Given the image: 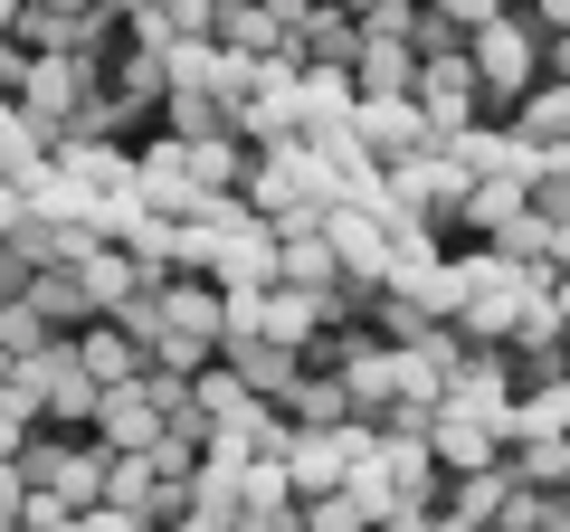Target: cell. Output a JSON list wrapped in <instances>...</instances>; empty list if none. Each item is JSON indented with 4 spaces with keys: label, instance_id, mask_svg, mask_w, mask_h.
Listing matches in <instances>:
<instances>
[{
    "label": "cell",
    "instance_id": "29",
    "mask_svg": "<svg viewBox=\"0 0 570 532\" xmlns=\"http://www.w3.org/2000/svg\"><path fill=\"white\" fill-rule=\"evenodd\" d=\"M20 532H86V513H67L58 494H29V504H20Z\"/></svg>",
    "mask_w": 570,
    "mask_h": 532
},
{
    "label": "cell",
    "instance_id": "39",
    "mask_svg": "<svg viewBox=\"0 0 570 532\" xmlns=\"http://www.w3.org/2000/svg\"><path fill=\"white\" fill-rule=\"evenodd\" d=\"M438 532H485V523H466V513H448V504H438Z\"/></svg>",
    "mask_w": 570,
    "mask_h": 532
},
{
    "label": "cell",
    "instance_id": "33",
    "mask_svg": "<svg viewBox=\"0 0 570 532\" xmlns=\"http://www.w3.org/2000/svg\"><path fill=\"white\" fill-rule=\"evenodd\" d=\"M428 10H438V20H456L466 39H475L485 20H504V0H428Z\"/></svg>",
    "mask_w": 570,
    "mask_h": 532
},
{
    "label": "cell",
    "instance_id": "32",
    "mask_svg": "<svg viewBox=\"0 0 570 532\" xmlns=\"http://www.w3.org/2000/svg\"><path fill=\"white\" fill-rule=\"evenodd\" d=\"M29 67H39V58H29L20 39H0V105H20V96H29Z\"/></svg>",
    "mask_w": 570,
    "mask_h": 532
},
{
    "label": "cell",
    "instance_id": "43",
    "mask_svg": "<svg viewBox=\"0 0 570 532\" xmlns=\"http://www.w3.org/2000/svg\"><path fill=\"white\" fill-rule=\"evenodd\" d=\"M504 10H532V0H504Z\"/></svg>",
    "mask_w": 570,
    "mask_h": 532
},
{
    "label": "cell",
    "instance_id": "42",
    "mask_svg": "<svg viewBox=\"0 0 570 532\" xmlns=\"http://www.w3.org/2000/svg\"><path fill=\"white\" fill-rule=\"evenodd\" d=\"M96 10H142V0H96Z\"/></svg>",
    "mask_w": 570,
    "mask_h": 532
},
{
    "label": "cell",
    "instance_id": "35",
    "mask_svg": "<svg viewBox=\"0 0 570 532\" xmlns=\"http://www.w3.org/2000/svg\"><path fill=\"white\" fill-rule=\"evenodd\" d=\"M86 532H153V523H142V513H124V504H96V513H86Z\"/></svg>",
    "mask_w": 570,
    "mask_h": 532
},
{
    "label": "cell",
    "instance_id": "41",
    "mask_svg": "<svg viewBox=\"0 0 570 532\" xmlns=\"http://www.w3.org/2000/svg\"><path fill=\"white\" fill-rule=\"evenodd\" d=\"M10 371H20V362H10V352H0V390H10Z\"/></svg>",
    "mask_w": 570,
    "mask_h": 532
},
{
    "label": "cell",
    "instance_id": "8",
    "mask_svg": "<svg viewBox=\"0 0 570 532\" xmlns=\"http://www.w3.org/2000/svg\"><path fill=\"white\" fill-rule=\"evenodd\" d=\"M29 305H39L48 333H67V343H77L86 324H105L96 286H86V266H39V276H29Z\"/></svg>",
    "mask_w": 570,
    "mask_h": 532
},
{
    "label": "cell",
    "instance_id": "23",
    "mask_svg": "<svg viewBox=\"0 0 570 532\" xmlns=\"http://www.w3.org/2000/svg\"><path fill=\"white\" fill-rule=\"evenodd\" d=\"M513 494V466H475V475H448V513H466V523H494Z\"/></svg>",
    "mask_w": 570,
    "mask_h": 532
},
{
    "label": "cell",
    "instance_id": "28",
    "mask_svg": "<svg viewBox=\"0 0 570 532\" xmlns=\"http://www.w3.org/2000/svg\"><path fill=\"white\" fill-rule=\"evenodd\" d=\"M456 48H466V29H456V20H438V10H428V0H419V10H409V58H456Z\"/></svg>",
    "mask_w": 570,
    "mask_h": 532
},
{
    "label": "cell",
    "instance_id": "40",
    "mask_svg": "<svg viewBox=\"0 0 570 532\" xmlns=\"http://www.w3.org/2000/svg\"><path fill=\"white\" fill-rule=\"evenodd\" d=\"M10 20H20V0H0V39H10Z\"/></svg>",
    "mask_w": 570,
    "mask_h": 532
},
{
    "label": "cell",
    "instance_id": "2",
    "mask_svg": "<svg viewBox=\"0 0 570 532\" xmlns=\"http://www.w3.org/2000/svg\"><path fill=\"white\" fill-rule=\"evenodd\" d=\"M352 144H362V162H409V152H438V134H428V115L409 96H362L352 105Z\"/></svg>",
    "mask_w": 570,
    "mask_h": 532
},
{
    "label": "cell",
    "instance_id": "27",
    "mask_svg": "<svg viewBox=\"0 0 570 532\" xmlns=\"http://www.w3.org/2000/svg\"><path fill=\"white\" fill-rule=\"evenodd\" d=\"M48 343H58V333H48V314L29 305V295L0 305V352H10V362H29V352H48Z\"/></svg>",
    "mask_w": 570,
    "mask_h": 532
},
{
    "label": "cell",
    "instance_id": "5",
    "mask_svg": "<svg viewBox=\"0 0 570 532\" xmlns=\"http://www.w3.org/2000/svg\"><path fill=\"white\" fill-rule=\"evenodd\" d=\"M153 437H163V410H153V390H142V381L96 390V447L105 456H142Z\"/></svg>",
    "mask_w": 570,
    "mask_h": 532
},
{
    "label": "cell",
    "instance_id": "26",
    "mask_svg": "<svg viewBox=\"0 0 570 532\" xmlns=\"http://www.w3.org/2000/svg\"><path fill=\"white\" fill-rule=\"evenodd\" d=\"M295 532H371V504H362V494H314V504L305 513H295Z\"/></svg>",
    "mask_w": 570,
    "mask_h": 532
},
{
    "label": "cell",
    "instance_id": "37",
    "mask_svg": "<svg viewBox=\"0 0 570 532\" xmlns=\"http://www.w3.org/2000/svg\"><path fill=\"white\" fill-rule=\"evenodd\" d=\"M523 20H532V29H542V39H551V29H570V0H532Z\"/></svg>",
    "mask_w": 570,
    "mask_h": 532
},
{
    "label": "cell",
    "instance_id": "11",
    "mask_svg": "<svg viewBox=\"0 0 570 532\" xmlns=\"http://www.w3.org/2000/svg\"><path fill=\"white\" fill-rule=\"evenodd\" d=\"M163 333L219 343V333H228V295L209 286V276H163Z\"/></svg>",
    "mask_w": 570,
    "mask_h": 532
},
{
    "label": "cell",
    "instance_id": "12",
    "mask_svg": "<svg viewBox=\"0 0 570 532\" xmlns=\"http://www.w3.org/2000/svg\"><path fill=\"white\" fill-rule=\"evenodd\" d=\"M428 447H438V466H448V475L504 466V437H494L485 418H466V410H438V418H428Z\"/></svg>",
    "mask_w": 570,
    "mask_h": 532
},
{
    "label": "cell",
    "instance_id": "24",
    "mask_svg": "<svg viewBox=\"0 0 570 532\" xmlns=\"http://www.w3.org/2000/svg\"><path fill=\"white\" fill-rule=\"evenodd\" d=\"M504 466L523 475V485L561 494V485H570V437H523V447H504Z\"/></svg>",
    "mask_w": 570,
    "mask_h": 532
},
{
    "label": "cell",
    "instance_id": "36",
    "mask_svg": "<svg viewBox=\"0 0 570 532\" xmlns=\"http://www.w3.org/2000/svg\"><path fill=\"white\" fill-rule=\"evenodd\" d=\"M542 77L570 86V29H551V39H542Z\"/></svg>",
    "mask_w": 570,
    "mask_h": 532
},
{
    "label": "cell",
    "instance_id": "15",
    "mask_svg": "<svg viewBox=\"0 0 570 532\" xmlns=\"http://www.w3.org/2000/svg\"><path fill=\"white\" fill-rule=\"evenodd\" d=\"M209 39H219V48H238V58H276V48L295 39V29H285L276 10H266V0H219V20H209Z\"/></svg>",
    "mask_w": 570,
    "mask_h": 532
},
{
    "label": "cell",
    "instance_id": "30",
    "mask_svg": "<svg viewBox=\"0 0 570 532\" xmlns=\"http://www.w3.org/2000/svg\"><path fill=\"white\" fill-rule=\"evenodd\" d=\"M532 219H542V228H570V181L532 171Z\"/></svg>",
    "mask_w": 570,
    "mask_h": 532
},
{
    "label": "cell",
    "instance_id": "31",
    "mask_svg": "<svg viewBox=\"0 0 570 532\" xmlns=\"http://www.w3.org/2000/svg\"><path fill=\"white\" fill-rule=\"evenodd\" d=\"M29 437H39V418L20 410V390H0V456H20Z\"/></svg>",
    "mask_w": 570,
    "mask_h": 532
},
{
    "label": "cell",
    "instance_id": "3",
    "mask_svg": "<svg viewBox=\"0 0 570 532\" xmlns=\"http://www.w3.org/2000/svg\"><path fill=\"white\" fill-rule=\"evenodd\" d=\"M324 247L343 257V286H381V276H390V209L333 200L324 209Z\"/></svg>",
    "mask_w": 570,
    "mask_h": 532
},
{
    "label": "cell",
    "instance_id": "22",
    "mask_svg": "<svg viewBox=\"0 0 570 532\" xmlns=\"http://www.w3.org/2000/svg\"><path fill=\"white\" fill-rule=\"evenodd\" d=\"M513 134H523V144H570V86L542 77L523 105H513Z\"/></svg>",
    "mask_w": 570,
    "mask_h": 532
},
{
    "label": "cell",
    "instance_id": "9",
    "mask_svg": "<svg viewBox=\"0 0 570 532\" xmlns=\"http://www.w3.org/2000/svg\"><path fill=\"white\" fill-rule=\"evenodd\" d=\"M134 200H142V209H163V219H190V209H200V181H190L181 144H142V162H134Z\"/></svg>",
    "mask_w": 570,
    "mask_h": 532
},
{
    "label": "cell",
    "instance_id": "34",
    "mask_svg": "<svg viewBox=\"0 0 570 532\" xmlns=\"http://www.w3.org/2000/svg\"><path fill=\"white\" fill-rule=\"evenodd\" d=\"M371 532H438V504H390Z\"/></svg>",
    "mask_w": 570,
    "mask_h": 532
},
{
    "label": "cell",
    "instance_id": "14",
    "mask_svg": "<svg viewBox=\"0 0 570 532\" xmlns=\"http://www.w3.org/2000/svg\"><path fill=\"white\" fill-rule=\"evenodd\" d=\"M77 362H86V381H96V390H115V381H142V362H153V352H142L134 333L105 314V324H86V333H77Z\"/></svg>",
    "mask_w": 570,
    "mask_h": 532
},
{
    "label": "cell",
    "instance_id": "17",
    "mask_svg": "<svg viewBox=\"0 0 570 532\" xmlns=\"http://www.w3.org/2000/svg\"><path fill=\"white\" fill-rule=\"evenodd\" d=\"M523 209H532V181H523V171H494V181L466 190V228H475V238H504Z\"/></svg>",
    "mask_w": 570,
    "mask_h": 532
},
{
    "label": "cell",
    "instance_id": "16",
    "mask_svg": "<svg viewBox=\"0 0 570 532\" xmlns=\"http://www.w3.org/2000/svg\"><path fill=\"white\" fill-rule=\"evenodd\" d=\"M295 48H305V67H343V77H352V58H362V20H352L343 0H324V10L295 29Z\"/></svg>",
    "mask_w": 570,
    "mask_h": 532
},
{
    "label": "cell",
    "instance_id": "10",
    "mask_svg": "<svg viewBox=\"0 0 570 532\" xmlns=\"http://www.w3.org/2000/svg\"><path fill=\"white\" fill-rule=\"evenodd\" d=\"M48 152H58V181L96 190V200H124L134 190V162H142L134 144H48Z\"/></svg>",
    "mask_w": 570,
    "mask_h": 532
},
{
    "label": "cell",
    "instance_id": "20",
    "mask_svg": "<svg viewBox=\"0 0 570 532\" xmlns=\"http://www.w3.org/2000/svg\"><path fill=\"white\" fill-rule=\"evenodd\" d=\"M419 86V58H409L400 39H362V58H352V96H409Z\"/></svg>",
    "mask_w": 570,
    "mask_h": 532
},
{
    "label": "cell",
    "instance_id": "13",
    "mask_svg": "<svg viewBox=\"0 0 570 532\" xmlns=\"http://www.w3.org/2000/svg\"><path fill=\"white\" fill-rule=\"evenodd\" d=\"M381 475L400 504H448V466H438L428 437H381Z\"/></svg>",
    "mask_w": 570,
    "mask_h": 532
},
{
    "label": "cell",
    "instance_id": "1",
    "mask_svg": "<svg viewBox=\"0 0 570 532\" xmlns=\"http://www.w3.org/2000/svg\"><path fill=\"white\" fill-rule=\"evenodd\" d=\"M381 209H390V219H419L428 228V238H448V228H466V171H456L448 162V152H409V162H390L381 171Z\"/></svg>",
    "mask_w": 570,
    "mask_h": 532
},
{
    "label": "cell",
    "instance_id": "4",
    "mask_svg": "<svg viewBox=\"0 0 570 532\" xmlns=\"http://www.w3.org/2000/svg\"><path fill=\"white\" fill-rule=\"evenodd\" d=\"M409 105L428 115V134H438V144H448V134H466V124H475V58H466V48H456V58H428L419 86H409Z\"/></svg>",
    "mask_w": 570,
    "mask_h": 532
},
{
    "label": "cell",
    "instance_id": "19",
    "mask_svg": "<svg viewBox=\"0 0 570 532\" xmlns=\"http://www.w3.org/2000/svg\"><path fill=\"white\" fill-rule=\"evenodd\" d=\"M314 324H324V295H305V286H266V314H257L266 343L305 352V343H314Z\"/></svg>",
    "mask_w": 570,
    "mask_h": 532
},
{
    "label": "cell",
    "instance_id": "18",
    "mask_svg": "<svg viewBox=\"0 0 570 532\" xmlns=\"http://www.w3.org/2000/svg\"><path fill=\"white\" fill-rule=\"evenodd\" d=\"M285 418H295V428H343L352 418V381L343 371H305V381L285 390Z\"/></svg>",
    "mask_w": 570,
    "mask_h": 532
},
{
    "label": "cell",
    "instance_id": "21",
    "mask_svg": "<svg viewBox=\"0 0 570 532\" xmlns=\"http://www.w3.org/2000/svg\"><path fill=\"white\" fill-rule=\"evenodd\" d=\"M276 286H305V295H343V257L324 247V228H305V238H285V276Z\"/></svg>",
    "mask_w": 570,
    "mask_h": 532
},
{
    "label": "cell",
    "instance_id": "6",
    "mask_svg": "<svg viewBox=\"0 0 570 532\" xmlns=\"http://www.w3.org/2000/svg\"><path fill=\"white\" fill-rule=\"evenodd\" d=\"M219 362L238 371L247 390H257L266 410H285V390L305 381V362H295V352H285V343H266V333H228V343H219Z\"/></svg>",
    "mask_w": 570,
    "mask_h": 532
},
{
    "label": "cell",
    "instance_id": "7",
    "mask_svg": "<svg viewBox=\"0 0 570 532\" xmlns=\"http://www.w3.org/2000/svg\"><path fill=\"white\" fill-rule=\"evenodd\" d=\"M0 181L20 190V200H39V190L58 181V152H48V134L20 115V105H0Z\"/></svg>",
    "mask_w": 570,
    "mask_h": 532
},
{
    "label": "cell",
    "instance_id": "25",
    "mask_svg": "<svg viewBox=\"0 0 570 532\" xmlns=\"http://www.w3.org/2000/svg\"><path fill=\"white\" fill-rule=\"evenodd\" d=\"M86 286H96V305H105V314H115V305H124V295H142V286H153V276H142V266H134V257H124V247H115V238H105V247H96V257H86Z\"/></svg>",
    "mask_w": 570,
    "mask_h": 532
},
{
    "label": "cell",
    "instance_id": "38",
    "mask_svg": "<svg viewBox=\"0 0 570 532\" xmlns=\"http://www.w3.org/2000/svg\"><path fill=\"white\" fill-rule=\"evenodd\" d=\"M29 219V200H20V190H10V181H0V238H10V228H20Z\"/></svg>",
    "mask_w": 570,
    "mask_h": 532
}]
</instances>
